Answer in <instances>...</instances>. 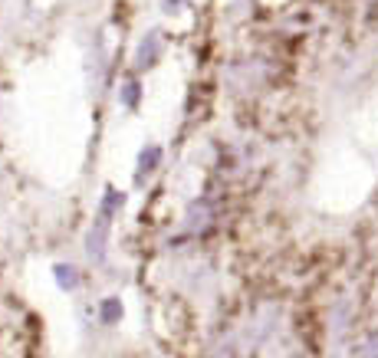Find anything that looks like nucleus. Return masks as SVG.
<instances>
[{"label":"nucleus","mask_w":378,"mask_h":358,"mask_svg":"<svg viewBox=\"0 0 378 358\" xmlns=\"http://www.w3.org/2000/svg\"><path fill=\"white\" fill-rule=\"evenodd\" d=\"M56 280H60V286H63V289H76V273H73V266H56Z\"/></svg>","instance_id":"nucleus-1"},{"label":"nucleus","mask_w":378,"mask_h":358,"mask_svg":"<svg viewBox=\"0 0 378 358\" xmlns=\"http://www.w3.org/2000/svg\"><path fill=\"white\" fill-rule=\"evenodd\" d=\"M102 316H105V322H115L119 316H122V302H119V299H105V306H102Z\"/></svg>","instance_id":"nucleus-2"}]
</instances>
